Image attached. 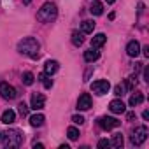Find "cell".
I'll return each instance as SVG.
<instances>
[{
    "label": "cell",
    "mask_w": 149,
    "mask_h": 149,
    "mask_svg": "<svg viewBox=\"0 0 149 149\" xmlns=\"http://www.w3.org/2000/svg\"><path fill=\"white\" fill-rule=\"evenodd\" d=\"M39 49H40V44L37 42V39L33 37H25L23 40L18 42V51L25 56H30V58H37L39 56Z\"/></svg>",
    "instance_id": "6da1fadb"
},
{
    "label": "cell",
    "mask_w": 149,
    "mask_h": 149,
    "mask_svg": "<svg viewBox=\"0 0 149 149\" xmlns=\"http://www.w3.org/2000/svg\"><path fill=\"white\" fill-rule=\"evenodd\" d=\"M25 137L19 130H7V132H2L0 130V142L7 147H19L23 144Z\"/></svg>",
    "instance_id": "7a4b0ae2"
},
{
    "label": "cell",
    "mask_w": 149,
    "mask_h": 149,
    "mask_svg": "<svg viewBox=\"0 0 149 149\" xmlns=\"http://www.w3.org/2000/svg\"><path fill=\"white\" fill-rule=\"evenodd\" d=\"M56 16H58V9L53 2H46L37 13V19L42 21V23H51V21L56 19Z\"/></svg>",
    "instance_id": "3957f363"
},
{
    "label": "cell",
    "mask_w": 149,
    "mask_h": 149,
    "mask_svg": "<svg viewBox=\"0 0 149 149\" xmlns=\"http://www.w3.org/2000/svg\"><path fill=\"white\" fill-rule=\"evenodd\" d=\"M147 135H149V130H147L146 125L137 126L135 132H133V135H132V144H133V146H140V144H144L146 139H147Z\"/></svg>",
    "instance_id": "277c9868"
},
{
    "label": "cell",
    "mask_w": 149,
    "mask_h": 149,
    "mask_svg": "<svg viewBox=\"0 0 149 149\" xmlns=\"http://www.w3.org/2000/svg\"><path fill=\"white\" fill-rule=\"evenodd\" d=\"M0 95L6 100H14L18 93H16V88L11 86L9 83H0Z\"/></svg>",
    "instance_id": "5b68a950"
},
{
    "label": "cell",
    "mask_w": 149,
    "mask_h": 149,
    "mask_svg": "<svg viewBox=\"0 0 149 149\" xmlns=\"http://www.w3.org/2000/svg\"><path fill=\"white\" fill-rule=\"evenodd\" d=\"M98 125L104 128V130H112V128H118L119 125H121V121H118L116 118H111V116H102L100 119H98Z\"/></svg>",
    "instance_id": "8992f818"
},
{
    "label": "cell",
    "mask_w": 149,
    "mask_h": 149,
    "mask_svg": "<svg viewBox=\"0 0 149 149\" xmlns=\"http://www.w3.org/2000/svg\"><path fill=\"white\" fill-rule=\"evenodd\" d=\"M109 90H111V84H109V81H105V79L95 81V83L91 84V91L97 93V95H105Z\"/></svg>",
    "instance_id": "52a82bcc"
},
{
    "label": "cell",
    "mask_w": 149,
    "mask_h": 149,
    "mask_svg": "<svg viewBox=\"0 0 149 149\" xmlns=\"http://www.w3.org/2000/svg\"><path fill=\"white\" fill-rule=\"evenodd\" d=\"M44 104H46L44 95H40V93H33L32 95V109L40 111V109H44Z\"/></svg>",
    "instance_id": "ba28073f"
},
{
    "label": "cell",
    "mask_w": 149,
    "mask_h": 149,
    "mask_svg": "<svg viewBox=\"0 0 149 149\" xmlns=\"http://www.w3.org/2000/svg\"><path fill=\"white\" fill-rule=\"evenodd\" d=\"M90 107H91V97L88 93H83L77 100V109L79 111H88Z\"/></svg>",
    "instance_id": "9c48e42d"
},
{
    "label": "cell",
    "mask_w": 149,
    "mask_h": 149,
    "mask_svg": "<svg viewBox=\"0 0 149 149\" xmlns=\"http://www.w3.org/2000/svg\"><path fill=\"white\" fill-rule=\"evenodd\" d=\"M139 53H140V44L137 40H130L128 46H126V54L132 56V58H137Z\"/></svg>",
    "instance_id": "30bf717a"
},
{
    "label": "cell",
    "mask_w": 149,
    "mask_h": 149,
    "mask_svg": "<svg viewBox=\"0 0 149 149\" xmlns=\"http://www.w3.org/2000/svg\"><path fill=\"white\" fill-rule=\"evenodd\" d=\"M109 109H111L114 114H123V112L126 111V105L123 104V100L116 98V100H112V102L109 104Z\"/></svg>",
    "instance_id": "8fae6325"
},
{
    "label": "cell",
    "mask_w": 149,
    "mask_h": 149,
    "mask_svg": "<svg viewBox=\"0 0 149 149\" xmlns=\"http://www.w3.org/2000/svg\"><path fill=\"white\" fill-rule=\"evenodd\" d=\"M14 121H16V112L13 109H7L2 112V123L4 125H13Z\"/></svg>",
    "instance_id": "7c38bea8"
},
{
    "label": "cell",
    "mask_w": 149,
    "mask_h": 149,
    "mask_svg": "<svg viewBox=\"0 0 149 149\" xmlns=\"http://www.w3.org/2000/svg\"><path fill=\"white\" fill-rule=\"evenodd\" d=\"M105 40H107L105 33H97V35H93V39H91V47L98 49V47H102V46L105 44Z\"/></svg>",
    "instance_id": "4fadbf2b"
},
{
    "label": "cell",
    "mask_w": 149,
    "mask_h": 149,
    "mask_svg": "<svg viewBox=\"0 0 149 149\" xmlns=\"http://www.w3.org/2000/svg\"><path fill=\"white\" fill-rule=\"evenodd\" d=\"M98 58H100V53H98L95 47H91V49L84 51V60H86L88 63H91V61H97Z\"/></svg>",
    "instance_id": "5bb4252c"
},
{
    "label": "cell",
    "mask_w": 149,
    "mask_h": 149,
    "mask_svg": "<svg viewBox=\"0 0 149 149\" xmlns=\"http://www.w3.org/2000/svg\"><path fill=\"white\" fill-rule=\"evenodd\" d=\"M56 70H58V61H54V60H47V61L44 63V72L49 74V76H51V74H54Z\"/></svg>",
    "instance_id": "9a60e30c"
},
{
    "label": "cell",
    "mask_w": 149,
    "mask_h": 149,
    "mask_svg": "<svg viewBox=\"0 0 149 149\" xmlns=\"http://www.w3.org/2000/svg\"><path fill=\"white\" fill-rule=\"evenodd\" d=\"M81 30H83V33H93V30H95V21H91V19L83 21V23H81Z\"/></svg>",
    "instance_id": "2e32d148"
},
{
    "label": "cell",
    "mask_w": 149,
    "mask_h": 149,
    "mask_svg": "<svg viewBox=\"0 0 149 149\" xmlns=\"http://www.w3.org/2000/svg\"><path fill=\"white\" fill-rule=\"evenodd\" d=\"M44 121H46V118L42 116V114H33V116H30V125L32 126H42L44 125Z\"/></svg>",
    "instance_id": "e0dca14e"
},
{
    "label": "cell",
    "mask_w": 149,
    "mask_h": 149,
    "mask_svg": "<svg viewBox=\"0 0 149 149\" xmlns=\"http://www.w3.org/2000/svg\"><path fill=\"white\" fill-rule=\"evenodd\" d=\"M90 13H91L93 16H100V14L104 13V6H102L100 2H97V0H95V2L91 4V7H90Z\"/></svg>",
    "instance_id": "ac0fdd59"
},
{
    "label": "cell",
    "mask_w": 149,
    "mask_h": 149,
    "mask_svg": "<svg viewBox=\"0 0 149 149\" xmlns=\"http://www.w3.org/2000/svg\"><path fill=\"white\" fill-rule=\"evenodd\" d=\"M142 102H144V95L142 93H135V95L130 97V102L128 104H130V107H135V105H140Z\"/></svg>",
    "instance_id": "d6986e66"
},
{
    "label": "cell",
    "mask_w": 149,
    "mask_h": 149,
    "mask_svg": "<svg viewBox=\"0 0 149 149\" xmlns=\"http://www.w3.org/2000/svg\"><path fill=\"white\" fill-rule=\"evenodd\" d=\"M39 81H40V83L44 84V88H47V90H49V88L53 86V79L49 77V74H46V72H44V74H40V76H39Z\"/></svg>",
    "instance_id": "ffe728a7"
},
{
    "label": "cell",
    "mask_w": 149,
    "mask_h": 149,
    "mask_svg": "<svg viewBox=\"0 0 149 149\" xmlns=\"http://www.w3.org/2000/svg\"><path fill=\"white\" fill-rule=\"evenodd\" d=\"M83 42H84V37H83V33H79V32H74L72 33V44L74 46H83Z\"/></svg>",
    "instance_id": "44dd1931"
},
{
    "label": "cell",
    "mask_w": 149,
    "mask_h": 149,
    "mask_svg": "<svg viewBox=\"0 0 149 149\" xmlns=\"http://www.w3.org/2000/svg\"><path fill=\"white\" fill-rule=\"evenodd\" d=\"M111 146H114V147H123V135H121V133H114V135H112V140H111Z\"/></svg>",
    "instance_id": "7402d4cb"
},
{
    "label": "cell",
    "mask_w": 149,
    "mask_h": 149,
    "mask_svg": "<svg viewBox=\"0 0 149 149\" xmlns=\"http://www.w3.org/2000/svg\"><path fill=\"white\" fill-rule=\"evenodd\" d=\"M21 79H23V83H25L26 86H32V84H33V81H35V77H33V74H32V72H25Z\"/></svg>",
    "instance_id": "603a6c76"
},
{
    "label": "cell",
    "mask_w": 149,
    "mask_h": 149,
    "mask_svg": "<svg viewBox=\"0 0 149 149\" xmlns=\"http://www.w3.org/2000/svg\"><path fill=\"white\" fill-rule=\"evenodd\" d=\"M67 135H68L70 140H77V139H79V130L74 128V126H70V128L67 130Z\"/></svg>",
    "instance_id": "cb8c5ba5"
},
{
    "label": "cell",
    "mask_w": 149,
    "mask_h": 149,
    "mask_svg": "<svg viewBox=\"0 0 149 149\" xmlns=\"http://www.w3.org/2000/svg\"><path fill=\"white\" fill-rule=\"evenodd\" d=\"M125 91H126V84H116V86H114V95L123 97Z\"/></svg>",
    "instance_id": "d4e9b609"
},
{
    "label": "cell",
    "mask_w": 149,
    "mask_h": 149,
    "mask_svg": "<svg viewBox=\"0 0 149 149\" xmlns=\"http://www.w3.org/2000/svg\"><path fill=\"white\" fill-rule=\"evenodd\" d=\"M18 111H19V114L25 118V116H28V105L25 104V102H19V105H18Z\"/></svg>",
    "instance_id": "484cf974"
},
{
    "label": "cell",
    "mask_w": 149,
    "mask_h": 149,
    "mask_svg": "<svg viewBox=\"0 0 149 149\" xmlns=\"http://www.w3.org/2000/svg\"><path fill=\"white\" fill-rule=\"evenodd\" d=\"M72 121L76 123V125H83V123H84V118L79 116V114H76V116H72Z\"/></svg>",
    "instance_id": "4316f807"
},
{
    "label": "cell",
    "mask_w": 149,
    "mask_h": 149,
    "mask_svg": "<svg viewBox=\"0 0 149 149\" xmlns=\"http://www.w3.org/2000/svg\"><path fill=\"white\" fill-rule=\"evenodd\" d=\"M98 147H111V140H107V139L98 140Z\"/></svg>",
    "instance_id": "83f0119b"
},
{
    "label": "cell",
    "mask_w": 149,
    "mask_h": 149,
    "mask_svg": "<svg viewBox=\"0 0 149 149\" xmlns=\"http://www.w3.org/2000/svg\"><path fill=\"white\" fill-rule=\"evenodd\" d=\"M144 79H146V81L149 83V68H147V67L144 68Z\"/></svg>",
    "instance_id": "f1b7e54d"
},
{
    "label": "cell",
    "mask_w": 149,
    "mask_h": 149,
    "mask_svg": "<svg viewBox=\"0 0 149 149\" xmlns=\"http://www.w3.org/2000/svg\"><path fill=\"white\" fill-rule=\"evenodd\" d=\"M126 119H128V121H133V119H135V112H128V114H126Z\"/></svg>",
    "instance_id": "f546056e"
},
{
    "label": "cell",
    "mask_w": 149,
    "mask_h": 149,
    "mask_svg": "<svg viewBox=\"0 0 149 149\" xmlns=\"http://www.w3.org/2000/svg\"><path fill=\"white\" fill-rule=\"evenodd\" d=\"M142 51H144V56H149V46H146Z\"/></svg>",
    "instance_id": "4dcf8cb0"
},
{
    "label": "cell",
    "mask_w": 149,
    "mask_h": 149,
    "mask_svg": "<svg viewBox=\"0 0 149 149\" xmlns=\"http://www.w3.org/2000/svg\"><path fill=\"white\" fill-rule=\"evenodd\" d=\"M142 118H144V119H149V112H147V111H144V112H142Z\"/></svg>",
    "instance_id": "1f68e13d"
},
{
    "label": "cell",
    "mask_w": 149,
    "mask_h": 149,
    "mask_svg": "<svg viewBox=\"0 0 149 149\" xmlns=\"http://www.w3.org/2000/svg\"><path fill=\"white\" fill-rule=\"evenodd\" d=\"M105 2H107V4H114V2H116V0H105Z\"/></svg>",
    "instance_id": "d6a6232c"
}]
</instances>
